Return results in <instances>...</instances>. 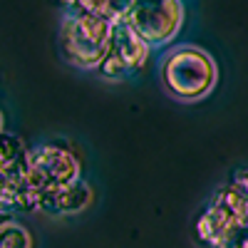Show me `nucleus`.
<instances>
[{"mask_svg":"<svg viewBox=\"0 0 248 248\" xmlns=\"http://www.w3.org/2000/svg\"><path fill=\"white\" fill-rule=\"evenodd\" d=\"M161 87L179 102H199L216 87L218 67L214 57L196 45H179L159 65Z\"/></svg>","mask_w":248,"mask_h":248,"instance_id":"f257e3e1","label":"nucleus"},{"mask_svg":"<svg viewBox=\"0 0 248 248\" xmlns=\"http://www.w3.org/2000/svg\"><path fill=\"white\" fill-rule=\"evenodd\" d=\"M112 20L99 15H65L60 25V52L79 70H97L112 40Z\"/></svg>","mask_w":248,"mask_h":248,"instance_id":"f03ea898","label":"nucleus"},{"mask_svg":"<svg viewBox=\"0 0 248 248\" xmlns=\"http://www.w3.org/2000/svg\"><path fill=\"white\" fill-rule=\"evenodd\" d=\"M122 20L149 47H161L179 35L184 25V3L181 0H134Z\"/></svg>","mask_w":248,"mask_h":248,"instance_id":"7ed1b4c3","label":"nucleus"},{"mask_svg":"<svg viewBox=\"0 0 248 248\" xmlns=\"http://www.w3.org/2000/svg\"><path fill=\"white\" fill-rule=\"evenodd\" d=\"M79 181V161L65 147H47L35 149L25 161V184L35 194L57 191Z\"/></svg>","mask_w":248,"mask_h":248,"instance_id":"20e7f679","label":"nucleus"},{"mask_svg":"<svg viewBox=\"0 0 248 248\" xmlns=\"http://www.w3.org/2000/svg\"><path fill=\"white\" fill-rule=\"evenodd\" d=\"M149 45L124 23V20H114L112 25V40H109V50L105 60L99 62L97 72L105 79H124L139 70L149 57Z\"/></svg>","mask_w":248,"mask_h":248,"instance_id":"39448f33","label":"nucleus"},{"mask_svg":"<svg viewBox=\"0 0 248 248\" xmlns=\"http://www.w3.org/2000/svg\"><path fill=\"white\" fill-rule=\"evenodd\" d=\"M92 201V189L85 181H75L65 189L40 194V209H45L47 214H77Z\"/></svg>","mask_w":248,"mask_h":248,"instance_id":"423d86ee","label":"nucleus"},{"mask_svg":"<svg viewBox=\"0 0 248 248\" xmlns=\"http://www.w3.org/2000/svg\"><path fill=\"white\" fill-rule=\"evenodd\" d=\"M236 226H243V223H238L231 214H226L218 203L211 201V206L201 214V218L196 223V236H199L201 243L211 246V248H218Z\"/></svg>","mask_w":248,"mask_h":248,"instance_id":"0eeeda50","label":"nucleus"},{"mask_svg":"<svg viewBox=\"0 0 248 248\" xmlns=\"http://www.w3.org/2000/svg\"><path fill=\"white\" fill-rule=\"evenodd\" d=\"M214 203H218L226 214H231L238 223L248 226V199L236 189L233 184H229L226 189H221L214 199Z\"/></svg>","mask_w":248,"mask_h":248,"instance_id":"6e6552de","label":"nucleus"},{"mask_svg":"<svg viewBox=\"0 0 248 248\" xmlns=\"http://www.w3.org/2000/svg\"><path fill=\"white\" fill-rule=\"evenodd\" d=\"M0 248H32V238L20 223L5 221L0 223Z\"/></svg>","mask_w":248,"mask_h":248,"instance_id":"1a4fd4ad","label":"nucleus"},{"mask_svg":"<svg viewBox=\"0 0 248 248\" xmlns=\"http://www.w3.org/2000/svg\"><path fill=\"white\" fill-rule=\"evenodd\" d=\"M218 248H248V226H236Z\"/></svg>","mask_w":248,"mask_h":248,"instance_id":"9d476101","label":"nucleus"},{"mask_svg":"<svg viewBox=\"0 0 248 248\" xmlns=\"http://www.w3.org/2000/svg\"><path fill=\"white\" fill-rule=\"evenodd\" d=\"M233 186H236V189H238V191L248 199V169H243V171H238V174H236Z\"/></svg>","mask_w":248,"mask_h":248,"instance_id":"9b49d317","label":"nucleus"},{"mask_svg":"<svg viewBox=\"0 0 248 248\" xmlns=\"http://www.w3.org/2000/svg\"><path fill=\"white\" fill-rule=\"evenodd\" d=\"M0 132H3V112H0Z\"/></svg>","mask_w":248,"mask_h":248,"instance_id":"f8f14e48","label":"nucleus"},{"mask_svg":"<svg viewBox=\"0 0 248 248\" xmlns=\"http://www.w3.org/2000/svg\"><path fill=\"white\" fill-rule=\"evenodd\" d=\"M132 3H134V0H132Z\"/></svg>","mask_w":248,"mask_h":248,"instance_id":"ddd939ff","label":"nucleus"}]
</instances>
